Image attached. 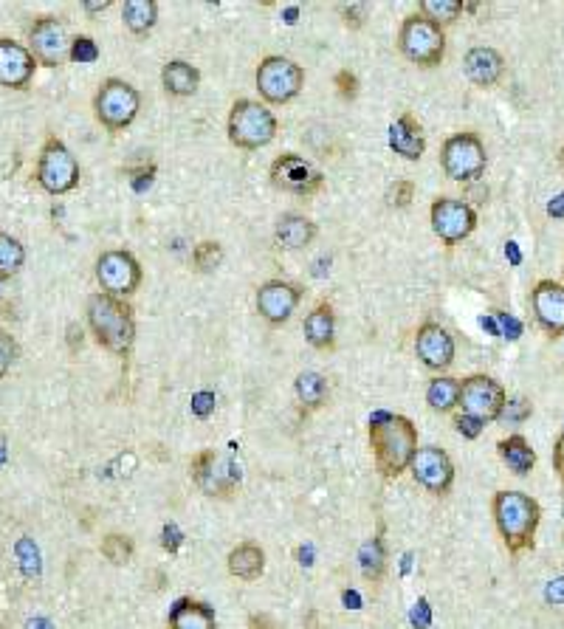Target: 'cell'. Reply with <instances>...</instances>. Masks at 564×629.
Here are the masks:
<instances>
[{
	"instance_id": "f546056e",
	"label": "cell",
	"mask_w": 564,
	"mask_h": 629,
	"mask_svg": "<svg viewBox=\"0 0 564 629\" xmlns=\"http://www.w3.org/2000/svg\"><path fill=\"white\" fill-rule=\"evenodd\" d=\"M122 17H125V26L133 34H147L158 20V3L156 0H125L122 6Z\"/></svg>"
},
{
	"instance_id": "7402d4cb",
	"label": "cell",
	"mask_w": 564,
	"mask_h": 629,
	"mask_svg": "<svg viewBox=\"0 0 564 629\" xmlns=\"http://www.w3.org/2000/svg\"><path fill=\"white\" fill-rule=\"evenodd\" d=\"M390 150L404 156L407 161H418L426 150V139H423V130L418 125V119L412 113H404L398 116L390 125Z\"/></svg>"
},
{
	"instance_id": "4dcf8cb0",
	"label": "cell",
	"mask_w": 564,
	"mask_h": 629,
	"mask_svg": "<svg viewBox=\"0 0 564 629\" xmlns=\"http://www.w3.org/2000/svg\"><path fill=\"white\" fill-rule=\"evenodd\" d=\"M361 562V576L367 582H381L384 579V570H387V548H384V539L381 536H373L361 545L359 553Z\"/></svg>"
},
{
	"instance_id": "ffe728a7",
	"label": "cell",
	"mask_w": 564,
	"mask_h": 629,
	"mask_svg": "<svg viewBox=\"0 0 564 629\" xmlns=\"http://www.w3.org/2000/svg\"><path fill=\"white\" fill-rule=\"evenodd\" d=\"M34 57L26 46L15 40H0V85L6 88H26L34 77Z\"/></svg>"
},
{
	"instance_id": "c3c4849f",
	"label": "cell",
	"mask_w": 564,
	"mask_h": 629,
	"mask_svg": "<svg viewBox=\"0 0 564 629\" xmlns=\"http://www.w3.org/2000/svg\"><path fill=\"white\" fill-rule=\"evenodd\" d=\"M548 601H553V604H562L564 601V579H559V582H550Z\"/></svg>"
},
{
	"instance_id": "f5cc1de1",
	"label": "cell",
	"mask_w": 564,
	"mask_h": 629,
	"mask_svg": "<svg viewBox=\"0 0 564 629\" xmlns=\"http://www.w3.org/2000/svg\"><path fill=\"white\" fill-rule=\"evenodd\" d=\"M559 158H562V164H564V147H562V156H559Z\"/></svg>"
},
{
	"instance_id": "ee69618b",
	"label": "cell",
	"mask_w": 564,
	"mask_h": 629,
	"mask_svg": "<svg viewBox=\"0 0 564 629\" xmlns=\"http://www.w3.org/2000/svg\"><path fill=\"white\" fill-rule=\"evenodd\" d=\"M528 415H531V404L519 398V401H511V404H505V409H502L500 418H505V421H508V418H511V421H522V418H528Z\"/></svg>"
},
{
	"instance_id": "d590c367",
	"label": "cell",
	"mask_w": 564,
	"mask_h": 629,
	"mask_svg": "<svg viewBox=\"0 0 564 629\" xmlns=\"http://www.w3.org/2000/svg\"><path fill=\"white\" fill-rule=\"evenodd\" d=\"M192 263L198 271H215V268L223 263V246L220 243H212V240H204L192 249Z\"/></svg>"
},
{
	"instance_id": "f907efd6",
	"label": "cell",
	"mask_w": 564,
	"mask_h": 629,
	"mask_svg": "<svg viewBox=\"0 0 564 629\" xmlns=\"http://www.w3.org/2000/svg\"><path fill=\"white\" fill-rule=\"evenodd\" d=\"M105 9H110V0H102V3H85V12H91V15L105 12Z\"/></svg>"
},
{
	"instance_id": "e575fe53",
	"label": "cell",
	"mask_w": 564,
	"mask_h": 629,
	"mask_svg": "<svg viewBox=\"0 0 564 629\" xmlns=\"http://www.w3.org/2000/svg\"><path fill=\"white\" fill-rule=\"evenodd\" d=\"M421 15L432 23H455L463 15V0H421Z\"/></svg>"
},
{
	"instance_id": "1f68e13d",
	"label": "cell",
	"mask_w": 564,
	"mask_h": 629,
	"mask_svg": "<svg viewBox=\"0 0 564 629\" xmlns=\"http://www.w3.org/2000/svg\"><path fill=\"white\" fill-rule=\"evenodd\" d=\"M294 390H297V398L302 407L308 409H319L325 401H328V378L319 376L314 370H308V373H299L297 376V384H294Z\"/></svg>"
},
{
	"instance_id": "f1b7e54d",
	"label": "cell",
	"mask_w": 564,
	"mask_h": 629,
	"mask_svg": "<svg viewBox=\"0 0 564 629\" xmlns=\"http://www.w3.org/2000/svg\"><path fill=\"white\" fill-rule=\"evenodd\" d=\"M457 401H460V378L438 376L429 381V387H426V404L435 409V412L446 415V412H452L457 407Z\"/></svg>"
},
{
	"instance_id": "7c38bea8",
	"label": "cell",
	"mask_w": 564,
	"mask_h": 629,
	"mask_svg": "<svg viewBox=\"0 0 564 629\" xmlns=\"http://www.w3.org/2000/svg\"><path fill=\"white\" fill-rule=\"evenodd\" d=\"M96 280L110 297H130L141 285L139 260L130 252H119V249L102 252V257L96 260Z\"/></svg>"
},
{
	"instance_id": "bcb514c9",
	"label": "cell",
	"mask_w": 564,
	"mask_h": 629,
	"mask_svg": "<svg viewBox=\"0 0 564 629\" xmlns=\"http://www.w3.org/2000/svg\"><path fill=\"white\" fill-rule=\"evenodd\" d=\"M553 469L559 474V480H562V488H564V435L556 438V446H553Z\"/></svg>"
},
{
	"instance_id": "5b68a950",
	"label": "cell",
	"mask_w": 564,
	"mask_h": 629,
	"mask_svg": "<svg viewBox=\"0 0 564 629\" xmlns=\"http://www.w3.org/2000/svg\"><path fill=\"white\" fill-rule=\"evenodd\" d=\"M398 48H401V54L407 57L409 63L435 68L443 60V54H446V34H443L438 23H432L429 17H423L418 12V15H409L401 23Z\"/></svg>"
},
{
	"instance_id": "d6a6232c",
	"label": "cell",
	"mask_w": 564,
	"mask_h": 629,
	"mask_svg": "<svg viewBox=\"0 0 564 629\" xmlns=\"http://www.w3.org/2000/svg\"><path fill=\"white\" fill-rule=\"evenodd\" d=\"M23 260H26L23 243H20L17 237L0 232V280H6V277L17 274L20 266H23Z\"/></svg>"
},
{
	"instance_id": "ac0fdd59",
	"label": "cell",
	"mask_w": 564,
	"mask_h": 629,
	"mask_svg": "<svg viewBox=\"0 0 564 629\" xmlns=\"http://www.w3.org/2000/svg\"><path fill=\"white\" fill-rule=\"evenodd\" d=\"M415 353L423 367L443 373L455 362V339L438 322H423L415 333Z\"/></svg>"
},
{
	"instance_id": "9c48e42d",
	"label": "cell",
	"mask_w": 564,
	"mask_h": 629,
	"mask_svg": "<svg viewBox=\"0 0 564 629\" xmlns=\"http://www.w3.org/2000/svg\"><path fill=\"white\" fill-rule=\"evenodd\" d=\"M189 472L195 486L201 488L209 497H232L237 483H240V472L232 463V457L223 455L218 449H201L192 457Z\"/></svg>"
},
{
	"instance_id": "681fc988",
	"label": "cell",
	"mask_w": 564,
	"mask_h": 629,
	"mask_svg": "<svg viewBox=\"0 0 564 629\" xmlns=\"http://www.w3.org/2000/svg\"><path fill=\"white\" fill-rule=\"evenodd\" d=\"M550 218H564V195H556L548 204Z\"/></svg>"
},
{
	"instance_id": "74e56055",
	"label": "cell",
	"mask_w": 564,
	"mask_h": 629,
	"mask_svg": "<svg viewBox=\"0 0 564 629\" xmlns=\"http://www.w3.org/2000/svg\"><path fill=\"white\" fill-rule=\"evenodd\" d=\"M17 359V342L15 336L9 331H3L0 328V378L6 376L9 370H12V364Z\"/></svg>"
},
{
	"instance_id": "6da1fadb",
	"label": "cell",
	"mask_w": 564,
	"mask_h": 629,
	"mask_svg": "<svg viewBox=\"0 0 564 629\" xmlns=\"http://www.w3.org/2000/svg\"><path fill=\"white\" fill-rule=\"evenodd\" d=\"M367 441L373 449L376 472L392 480V477L407 472L412 457L418 452V429L407 415L376 412L367 426Z\"/></svg>"
},
{
	"instance_id": "7a4b0ae2",
	"label": "cell",
	"mask_w": 564,
	"mask_h": 629,
	"mask_svg": "<svg viewBox=\"0 0 564 629\" xmlns=\"http://www.w3.org/2000/svg\"><path fill=\"white\" fill-rule=\"evenodd\" d=\"M494 522L511 553L531 551L542 522V508L525 491H497L491 500Z\"/></svg>"
},
{
	"instance_id": "603a6c76",
	"label": "cell",
	"mask_w": 564,
	"mask_h": 629,
	"mask_svg": "<svg viewBox=\"0 0 564 629\" xmlns=\"http://www.w3.org/2000/svg\"><path fill=\"white\" fill-rule=\"evenodd\" d=\"M226 565L240 582H257L266 573V551L257 542H240L237 548H232Z\"/></svg>"
},
{
	"instance_id": "52a82bcc",
	"label": "cell",
	"mask_w": 564,
	"mask_h": 629,
	"mask_svg": "<svg viewBox=\"0 0 564 629\" xmlns=\"http://www.w3.org/2000/svg\"><path fill=\"white\" fill-rule=\"evenodd\" d=\"M305 88V71L288 57H266L257 68V91L271 105H285L297 99Z\"/></svg>"
},
{
	"instance_id": "60d3db41",
	"label": "cell",
	"mask_w": 564,
	"mask_h": 629,
	"mask_svg": "<svg viewBox=\"0 0 564 629\" xmlns=\"http://www.w3.org/2000/svg\"><path fill=\"white\" fill-rule=\"evenodd\" d=\"M336 88H339L342 99H353V96L359 94V79H356V74H350V71H339L336 74Z\"/></svg>"
},
{
	"instance_id": "5bb4252c",
	"label": "cell",
	"mask_w": 564,
	"mask_h": 629,
	"mask_svg": "<svg viewBox=\"0 0 564 629\" xmlns=\"http://www.w3.org/2000/svg\"><path fill=\"white\" fill-rule=\"evenodd\" d=\"M429 218H432V232L449 246L466 240L477 229V212L460 198H438L432 204Z\"/></svg>"
},
{
	"instance_id": "ba28073f",
	"label": "cell",
	"mask_w": 564,
	"mask_h": 629,
	"mask_svg": "<svg viewBox=\"0 0 564 629\" xmlns=\"http://www.w3.org/2000/svg\"><path fill=\"white\" fill-rule=\"evenodd\" d=\"M486 147L480 142V136L474 133H455L452 139H446L443 153H440V164L443 173L449 175L452 181H477L480 175L486 173Z\"/></svg>"
},
{
	"instance_id": "cb8c5ba5",
	"label": "cell",
	"mask_w": 564,
	"mask_h": 629,
	"mask_svg": "<svg viewBox=\"0 0 564 629\" xmlns=\"http://www.w3.org/2000/svg\"><path fill=\"white\" fill-rule=\"evenodd\" d=\"M305 339L316 350H333L336 345V314L330 302H319L311 314L305 316Z\"/></svg>"
},
{
	"instance_id": "83f0119b",
	"label": "cell",
	"mask_w": 564,
	"mask_h": 629,
	"mask_svg": "<svg viewBox=\"0 0 564 629\" xmlns=\"http://www.w3.org/2000/svg\"><path fill=\"white\" fill-rule=\"evenodd\" d=\"M161 82L167 88V94L173 96H192L201 85V71L187 60H170L161 71Z\"/></svg>"
},
{
	"instance_id": "277c9868",
	"label": "cell",
	"mask_w": 564,
	"mask_h": 629,
	"mask_svg": "<svg viewBox=\"0 0 564 629\" xmlns=\"http://www.w3.org/2000/svg\"><path fill=\"white\" fill-rule=\"evenodd\" d=\"M277 119L254 99H237L229 113V142L240 150H260L274 142Z\"/></svg>"
},
{
	"instance_id": "e0dca14e",
	"label": "cell",
	"mask_w": 564,
	"mask_h": 629,
	"mask_svg": "<svg viewBox=\"0 0 564 629\" xmlns=\"http://www.w3.org/2000/svg\"><path fill=\"white\" fill-rule=\"evenodd\" d=\"M302 288L285 280H268L257 291V314L266 319L268 325H285L297 311Z\"/></svg>"
},
{
	"instance_id": "d6986e66",
	"label": "cell",
	"mask_w": 564,
	"mask_h": 629,
	"mask_svg": "<svg viewBox=\"0 0 564 629\" xmlns=\"http://www.w3.org/2000/svg\"><path fill=\"white\" fill-rule=\"evenodd\" d=\"M533 314L536 322L550 333V336H562L564 333V285L553 280H539L531 291Z\"/></svg>"
},
{
	"instance_id": "f35d334b",
	"label": "cell",
	"mask_w": 564,
	"mask_h": 629,
	"mask_svg": "<svg viewBox=\"0 0 564 629\" xmlns=\"http://www.w3.org/2000/svg\"><path fill=\"white\" fill-rule=\"evenodd\" d=\"M412 198H415V184L412 181H395L387 192V201L392 206H398V209H404V206L412 204Z\"/></svg>"
},
{
	"instance_id": "816d5d0a",
	"label": "cell",
	"mask_w": 564,
	"mask_h": 629,
	"mask_svg": "<svg viewBox=\"0 0 564 629\" xmlns=\"http://www.w3.org/2000/svg\"><path fill=\"white\" fill-rule=\"evenodd\" d=\"M505 254H508V257H511V263H519L517 243H508V249H505Z\"/></svg>"
},
{
	"instance_id": "7dc6e473",
	"label": "cell",
	"mask_w": 564,
	"mask_h": 629,
	"mask_svg": "<svg viewBox=\"0 0 564 629\" xmlns=\"http://www.w3.org/2000/svg\"><path fill=\"white\" fill-rule=\"evenodd\" d=\"M249 629H280V624L266 613H251L249 615Z\"/></svg>"
},
{
	"instance_id": "3957f363",
	"label": "cell",
	"mask_w": 564,
	"mask_h": 629,
	"mask_svg": "<svg viewBox=\"0 0 564 629\" xmlns=\"http://www.w3.org/2000/svg\"><path fill=\"white\" fill-rule=\"evenodd\" d=\"M88 328L96 336V342L113 356H130L136 342V316L125 299L110 297V294H94L88 299Z\"/></svg>"
},
{
	"instance_id": "f6af8a7d",
	"label": "cell",
	"mask_w": 564,
	"mask_h": 629,
	"mask_svg": "<svg viewBox=\"0 0 564 629\" xmlns=\"http://www.w3.org/2000/svg\"><path fill=\"white\" fill-rule=\"evenodd\" d=\"M181 539H184L181 531H178L175 525H167V528H164V542H161V545H164V551L175 553L181 548Z\"/></svg>"
},
{
	"instance_id": "ab89813d",
	"label": "cell",
	"mask_w": 564,
	"mask_h": 629,
	"mask_svg": "<svg viewBox=\"0 0 564 629\" xmlns=\"http://www.w3.org/2000/svg\"><path fill=\"white\" fill-rule=\"evenodd\" d=\"M455 426H457V432L463 435V438H480V432H483V421L480 418H471V415H466V412H460L455 418Z\"/></svg>"
},
{
	"instance_id": "2e32d148",
	"label": "cell",
	"mask_w": 564,
	"mask_h": 629,
	"mask_svg": "<svg viewBox=\"0 0 564 629\" xmlns=\"http://www.w3.org/2000/svg\"><path fill=\"white\" fill-rule=\"evenodd\" d=\"M29 43H32V57L43 65H63L71 57V40L65 32L63 20L57 17H40L29 32Z\"/></svg>"
},
{
	"instance_id": "9a60e30c",
	"label": "cell",
	"mask_w": 564,
	"mask_h": 629,
	"mask_svg": "<svg viewBox=\"0 0 564 629\" xmlns=\"http://www.w3.org/2000/svg\"><path fill=\"white\" fill-rule=\"evenodd\" d=\"M271 181L274 187L285 189L291 195H316L325 184V175L319 173L308 158L297 153H282L271 164Z\"/></svg>"
},
{
	"instance_id": "484cf974",
	"label": "cell",
	"mask_w": 564,
	"mask_h": 629,
	"mask_svg": "<svg viewBox=\"0 0 564 629\" xmlns=\"http://www.w3.org/2000/svg\"><path fill=\"white\" fill-rule=\"evenodd\" d=\"M274 235L280 240V246L285 249H302V246H308L311 240L316 237V223L311 218H305V215H297V212H288V215H282L280 221H277V229H274Z\"/></svg>"
},
{
	"instance_id": "b9f144b4",
	"label": "cell",
	"mask_w": 564,
	"mask_h": 629,
	"mask_svg": "<svg viewBox=\"0 0 564 629\" xmlns=\"http://www.w3.org/2000/svg\"><path fill=\"white\" fill-rule=\"evenodd\" d=\"M339 12L345 15V23L350 26V29H361L364 15H367V6H361V3H350V6H339Z\"/></svg>"
},
{
	"instance_id": "8fae6325",
	"label": "cell",
	"mask_w": 564,
	"mask_h": 629,
	"mask_svg": "<svg viewBox=\"0 0 564 629\" xmlns=\"http://www.w3.org/2000/svg\"><path fill=\"white\" fill-rule=\"evenodd\" d=\"M508 404V395L497 378L491 376H469L460 381V401L457 407L471 418H480L483 424L497 421L502 409Z\"/></svg>"
},
{
	"instance_id": "7bdbcfd3",
	"label": "cell",
	"mask_w": 564,
	"mask_h": 629,
	"mask_svg": "<svg viewBox=\"0 0 564 629\" xmlns=\"http://www.w3.org/2000/svg\"><path fill=\"white\" fill-rule=\"evenodd\" d=\"M192 412L198 418H209L215 412V393H198L192 398Z\"/></svg>"
},
{
	"instance_id": "4316f807",
	"label": "cell",
	"mask_w": 564,
	"mask_h": 629,
	"mask_svg": "<svg viewBox=\"0 0 564 629\" xmlns=\"http://www.w3.org/2000/svg\"><path fill=\"white\" fill-rule=\"evenodd\" d=\"M497 452H500V460L511 469L514 474L519 477H525V474L533 472V466H536V452H533V446L522 435H508V438H502L497 443Z\"/></svg>"
},
{
	"instance_id": "8d00e7d4",
	"label": "cell",
	"mask_w": 564,
	"mask_h": 629,
	"mask_svg": "<svg viewBox=\"0 0 564 629\" xmlns=\"http://www.w3.org/2000/svg\"><path fill=\"white\" fill-rule=\"evenodd\" d=\"M71 60L79 65L96 63L99 60V46L91 37H77V40H71Z\"/></svg>"
},
{
	"instance_id": "44dd1931",
	"label": "cell",
	"mask_w": 564,
	"mask_h": 629,
	"mask_svg": "<svg viewBox=\"0 0 564 629\" xmlns=\"http://www.w3.org/2000/svg\"><path fill=\"white\" fill-rule=\"evenodd\" d=\"M463 68H466V77H469L474 85H480V88H494L502 79L505 60H502V54L497 48L477 46L466 54Z\"/></svg>"
},
{
	"instance_id": "d4e9b609",
	"label": "cell",
	"mask_w": 564,
	"mask_h": 629,
	"mask_svg": "<svg viewBox=\"0 0 564 629\" xmlns=\"http://www.w3.org/2000/svg\"><path fill=\"white\" fill-rule=\"evenodd\" d=\"M170 629H218V618H215V610L204 601L178 598L170 610Z\"/></svg>"
},
{
	"instance_id": "30bf717a",
	"label": "cell",
	"mask_w": 564,
	"mask_h": 629,
	"mask_svg": "<svg viewBox=\"0 0 564 629\" xmlns=\"http://www.w3.org/2000/svg\"><path fill=\"white\" fill-rule=\"evenodd\" d=\"M37 181L51 195H65L79 184V161L60 139H48L37 161Z\"/></svg>"
},
{
	"instance_id": "836d02e7",
	"label": "cell",
	"mask_w": 564,
	"mask_h": 629,
	"mask_svg": "<svg viewBox=\"0 0 564 629\" xmlns=\"http://www.w3.org/2000/svg\"><path fill=\"white\" fill-rule=\"evenodd\" d=\"M99 551H102V556L108 559L110 565H127L133 559V553H136V545L125 534H108L102 539V548Z\"/></svg>"
},
{
	"instance_id": "4fadbf2b",
	"label": "cell",
	"mask_w": 564,
	"mask_h": 629,
	"mask_svg": "<svg viewBox=\"0 0 564 629\" xmlns=\"http://www.w3.org/2000/svg\"><path fill=\"white\" fill-rule=\"evenodd\" d=\"M409 472L418 486L426 488L429 494H438V497L449 494V488L455 483V463L440 446H418V452L409 463Z\"/></svg>"
},
{
	"instance_id": "8992f818",
	"label": "cell",
	"mask_w": 564,
	"mask_h": 629,
	"mask_svg": "<svg viewBox=\"0 0 564 629\" xmlns=\"http://www.w3.org/2000/svg\"><path fill=\"white\" fill-rule=\"evenodd\" d=\"M141 96L125 79H105L94 99L96 119L108 130H125L139 116Z\"/></svg>"
}]
</instances>
